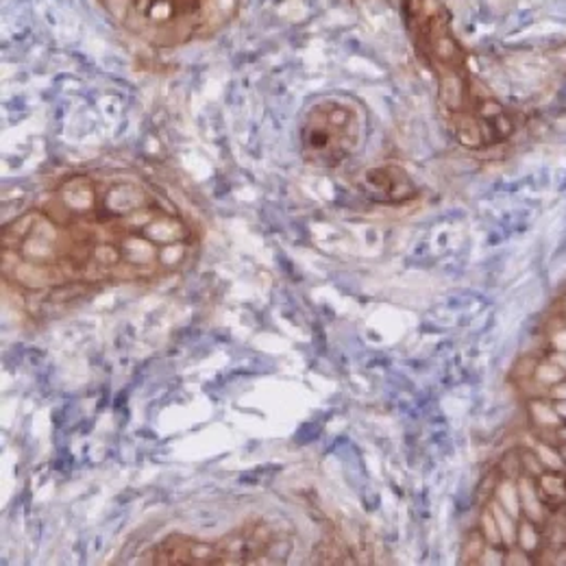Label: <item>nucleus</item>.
<instances>
[{
    "label": "nucleus",
    "instance_id": "f257e3e1",
    "mask_svg": "<svg viewBox=\"0 0 566 566\" xmlns=\"http://www.w3.org/2000/svg\"><path fill=\"white\" fill-rule=\"evenodd\" d=\"M197 231L157 186L127 170L74 172L2 229L4 275L24 290L144 282L188 260Z\"/></svg>",
    "mask_w": 566,
    "mask_h": 566
},
{
    "label": "nucleus",
    "instance_id": "f03ea898",
    "mask_svg": "<svg viewBox=\"0 0 566 566\" xmlns=\"http://www.w3.org/2000/svg\"><path fill=\"white\" fill-rule=\"evenodd\" d=\"M103 13L146 46L179 49L212 40L238 15L242 0H96Z\"/></svg>",
    "mask_w": 566,
    "mask_h": 566
},
{
    "label": "nucleus",
    "instance_id": "7ed1b4c3",
    "mask_svg": "<svg viewBox=\"0 0 566 566\" xmlns=\"http://www.w3.org/2000/svg\"><path fill=\"white\" fill-rule=\"evenodd\" d=\"M364 107L347 94L318 98L307 107L301 129V155L318 168H336L352 159L364 140Z\"/></svg>",
    "mask_w": 566,
    "mask_h": 566
},
{
    "label": "nucleus",
    "instance_id": "20e7f679",
    "mask_svg": "<svg viewBox=\"0 0 566 566\" xmlns=\"http://www.w3.org/2000/svg\"><path fill=\"white\" fill-rule=\"evenodd\" d=\"M275 534L260 523H249L218 541L168 536L144 554L150 565H258L266 563Z\"/></svg>",
    "mask_w": 566,
    "mask_h": 566
},
{
    "label": "nucleus",
    "instance_id": "39448f33",
    "mask_svg": "<svg viewBox=\"0 0 566 566\" xmlns=\"http://www.w3.org/2000/svg\"><path fill=\"white\" fill-rule=\"evenodd\" d=\"M379 177L384 179V184L368 172V192L373 199L377 201H401L408 199L412 195V181L406 177V172L397 170V168H386V170H377Z\"/></svg>",
    "mask_w": 566,
    "mask_h": 566
}]
</instances>
